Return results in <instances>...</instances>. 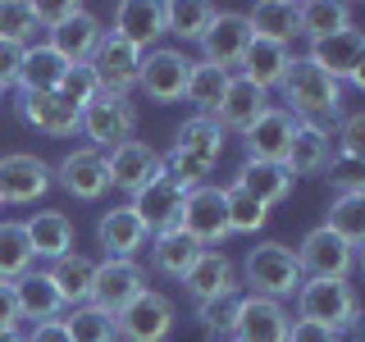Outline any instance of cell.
<instances>
[{
	"instance_id": "836d02e7",
	"label": "cell",
	"mask_w": 365,
	"mask_h": 342,
	"mask_svg": "<svg viewBox=\"0 0 365 342\" xmlns=\"http://www.w3.org/2000/svg\"><path fill=\"white\" fill-rule=\"evenodd\" d=\"M201 256V247L192 242L187 233L174 224V228H160L151 233V265L165 274V279H182V274L192 269V260Z\"/></svg>"
},
{
	"instance_id": "f907efd6",
	"label": "cell",
	"mask_w": 365,
	"mask_h": 342,
	"mask_svg": "<svg viewBox=\"0 0 365 342\" xmlns=\"http://www.w3.org/2000/svg\"><path fill=\"white\" fill-rule=\"evenodd\" d=\"M23 342H73L64 333L60 319H41V324H32V333H23Z\"/></svg>"
},
{
	"instance_id": "b9f144b4",
	"label": "cell",
	"mask_w": 365,
	"mask_h": 342,
	"mask_svg": "<svg viewBox=\"0 0 365 342\" xmlns=\"http://www.w3.org/2000/svg\"><path fill=\"white\" fill-rule=\"evenodd\" d=\"M37 37V9L28 0H0V41L32 46Z\"/></svg>"
},
{
	"instance_id": "74e56055",
	"label": "cell",
	"mask_w": 365,
	"mask_h": 342,
	"mask_svg": "<svg viewBox=\"0 0 365 342\" xmlns=\"http://www.w3.org/2000/svg\"><path fill=\"white\" fill-rule=\"evenodd\" d=\"M324 228H329V233H338L342 242L356 251L365 242V197H347V192H338V197L329 201Z\"/></svg>"
},
{
	"instance_id": "83f0119b",
	"label": "cell",
	"mask_w": 365,
	"mask_h": 342,
	"mask_svg": "<svg viewBox=\"0 0 365 342\" xmlns=\"http://www.w3.org/2000/svg\"><path fill=\"white\" fill-rule=\"evenodd\" d=\"M292 60H297V55L288 51V46L251 37L247 55H242V64H237V73H242L247 83H256L260 91H269V87H279V83H283V73L292 68Z\"/></svg>"
},
{
	"instance_id": "4316f807",
	"label": "cell",
	"mask_w": 365,
	"mask_h": 342,
	"mask_svg": "<svg viewBox=\"0 0 365 342\" xmlns=\"http://www.w3.org/2000/svg\"><path fill=\"white\" fill-rule=\"evenodd\" d=\"M64 60L51 51L46 41H32L28 51H23V64H19V96H51L55 87H60V78H64Z\"/></svg>"
},
{
	"instance_id": "f546056e",
	"label": "cell",
	"mask_w": 365,
	"mask_h": 342,
	"mask_svg": "<svg viewBox=\"0 0 365 342\" xmlns=\"http://www.w3.org/2000/svg\"><path fill=\"white\" fill-rule=\"evenodd\" d=\"M19 119L46 137H73L78 133V110L68 100H60L55 91L51 96H19Z\"/></svg>"
},
{
	"instance_id": "d6986e66",
	"label": "cell",
	"mask_w": 365,
	"mask_h": 342,
	"mask_svg": "<svg viewBox=\"0 0 365 342\" xmlns=\"http://www.w3.org/2000/svg\"><path fill=\"white\" fill-rule=\"evenodd\" d=\"M265 110H269V91L247 83L242 73H228V87H224V96H220V105H215L210 119L220 123L224 133H247Z\"/></svg>"
},
{
	"instance_id": "5b68a950",
	"label": "cell",
	"mask_w": 365,
	"mask_h": 342,
	"mask_svg": "<svg viewBox=\"0 0 365 342\" xmlns=\"http://www.w3.org/2000/svg\"><path fill=\"white\" fill-rule=\"evenodd\" d=\"M306 64H315L319 73L338 78V83H351V87H365V32L361 28H342L324 41H311L302 55Z\"/></svg>"
},
{
	"instance_id": "f35d334b",
	"label": "cell",
	"mask_w": 365,
	"mask_h": 342,
	"mask_svg": "<svg viewBox=\"0 0 365 342\" xmlns=\"http://www.w3.org/2000/svg\"><path fill=\"white\" fill-rule=\"evenodd\" d=\"M32 247H28V233H23V224L14 219H0V283H14L23 274L32 269Z\"/></svg>"
},
{
	"instance_id": "7a4b0ae2",
	"label": "cell",
	"mask_w": 365,
	"mask_h": 342,
	"mask_svg": "<svg viewBox=\"0 0 365 342\" xmlns=\"http://www.w3.org/2000/svg\"><path fill=\"white\" fill-rule=\"evenodd\" d=\"M297 319L324 324L334 333H351L361 324V301L347 279H302L297 288Z\"/></svg>"
},
{
	"instance_id": "52a82bcc",
	"label": "cell",
	"mask_w": 365,
	"mask_h": 342,
	"mask_svg": "<svg viewBox=\"0 0 365 342\" xmlns=\"http://www.w3.org/2000/svg\"><path fill=\"white\" fill-rule=\"evenodd\" d=\"M137 292H146V274H142V265H137V260H119V256L96 260L87 306H96V311H106V315H119Z\"/></svg>"
},
{
	"instance_id": "4dcf8cb0",
	"label": "cell",
	"mask_w": 365,
	"mask_h": 342,
	"mask_svg": "<svg viewBox=\"0 0 365 342\" xmlns=\"http://www.w3.org/2000/svg\"><path fill=\"white\" fill-rule=\"evenodd\" d=\"M51 283H55V292H60V301H64V311H73V306H87V296H91V274H96V260L83 256V251H68V256L60 260H51Z\"/></svg>"
},
{
	"instance_id": "681fc988",
	"label": "cell",
	"mask_w": 365,
	"mask_h": 342,
	"mask_svg": "<svg viewBox=\"0 0 365 342\" xmlns=\"http://www.w3.org/2000/svg\"><path fill=\"white\" fill-rule=\"evenodd\" d=\"M288 342H342V333H334L324 324H311V319H292Z\"/></svg>"
},
{
	"instance_id": "11a10c76",
	"label": "cell",
	"mask_w": 365,
	"mask_h": 342,
	"mask_svg": "<svg viewBox=\"0 0 365 342\" xmlns=\"http://www.w3.org/2000/svg\"><path fill=\"white\" fill-rule=\"evenodd\" d=\"M0 96H5V91H0Z\"/></svg>"
},
{
	"instance_id": "d590c367",
	"label": "cell",
	"mask_w": 365,
	"mask_h": 342,
	"mask_svg": "<svg viewBox=\"0 0 365 342\" xmlns=\"http://www.w3.org/2000/svg\"><path fill=\"white\" fill-rule=\"evenodd\" d=\"M215 19H220V5H210V0H174V5H165V32H174L178 41H201Z\"/></svg>"
},
{
	"instance_id": "cb8c5ba5",
	"label": "cell",
	"mask_w": 365,
	"mask_h": 342,
	"mask_svg": "<svg viewBox=\"0 0 365 342\" xmlns=\"http://www.w3.org/2000/svg\"><path fill=\"white\" fill-rule=\"evenodd\" d=\"M101 37H106V28H101V19L96 14H73L64 23V28H55L51 32V51L60 55L64 64H91V55H96V46H101Z\"/></svg>"
},
{
	"instance_id": "ffe728a7",
	"label": "cell",
	"mask_w": 365,
	"mask_h": 342,
	"mask_svg": "<svg viewBox=\"0 0 365 342\" xmlns=\"http://www.w3.org/2000/svg\"><path fill=\"white\" fill-rule=\"evenodd\" d=\"M114 37H123L128 46L137 51H155V41L165 37V5L160 0H123L119 9H114Z\"/></svg>"
},
{
	"instance_id": "484cf974",
	"label": "cell",
	"mask_w": 365,
	"mask_h": 342,
	"mask_svg": "<svg viewBox=\"0 0 365 342\" xmlns=\"http://www.w3.org/2000/svg\"><path fill=\"white\" fill-rule=\"evenodd\" d=\"M237 187L247 192L251 201H260L269 210V205L288 201L292 192V169L288 165H269V160H242V169H237Z\"/></svg>"
},
{
	"instance_id": "7dc6e473",
	"label": "cell",
	"mask_w": 365,
	"mask_h": 342,
	"mask_svg": "<svg viewBox=\"0 0 365 342\" xmlns=\"http://www.w3.org/2000/svg\"><path fill=\"white\" fill-rule=\"evenodd\" d=\"M32 9H37V28H51V32L64 28L73 14H83V5H78V0H60V5H32Z\"/></svg>"
},
{
	"instance_id": "277c9868",
	"label": "cell",
	"mask_w": 365,
	"mask_h": 342,
	"mask_svg": "<svg viewBox=\"0 0 365 342\" xmlns=\"http://www.w3.org/2000/svg\"><path fill=\"white\" fill-rule=\"evenodd\" d=\"M78 133L87 137V146H123L137 137V105L128 96H110V91H101L96 100H87L83 110H78Z\"/></svg>"
},
{
	"instance_id": "816d5d0a",
	"label": "cell",
	"mask_w": 365,
	"mask_h": 342,
	"mask_svg": "<svg viewBox=\"0 0 365 342\" xmlns=\"http://www.w3.org/2000/svg\"><path fill=\"white\" fill-rule=\"evenodd\" d=\"M5 328H19V301H14V288L0 283V333Z\"/></svg>"
},
{
	"instance_id": "44dd1931",
	"label": "cell",
	"mask_w": 365,
	"mask_h": 342,
	"mask_svg": "<svg viewBox=\"0 0 365 342\" xmlns=\"http://www.w3.org/2000/svg\"><path fill=\"white\" fill-rule=\"evenodd\" d=\"M146 237H151V228L142 224V214H137L128 201L106 210L101 224H96V242L106 247V256H119V260H133L137 251L146 247Z\"/></svg>"
},
{
	"instance_id": "7402d4cb",
	"label": "cell",
	"mask_w": 365,
	"mask_h": 342,
	"mask_svg": "<svg viewBox=\"0 0 365 342\" xmlns=\"http://www.w3.org/2000/svg\"><path fill=\"white\" fill-rule=\"evenodd\" d=\"M182 201H187V187H182V182H174L169 174H160L155 182H146V187L137 192L128 205L142 214V224L151 228V233H160V228H174V224H178Z\"/></svg>"
},
{
	"instance_id": "db71d44e",
	"label": "cell",
	"mask_w": 365,
	"mask_h": 342,
	"mask_svg": "<svg viewBox=\"0 0 365 342\" xmlns=\"http://www.w3.org/2000/svg\"><path fill=\"white\" fill-rule=\"evenodd\" d=\"M228 342H237V338H228Z\"/></svg>"
},
{
	"instance_id": "ba28073f",
	"label": "cell",
	"mask_w": 365,
	"mask_h": 342,
	"mask_svg": "<svg viewBox=\"0 0 365 342\" xmlns=\"http://www.w3.org/2000/svg\"><path fill=\"white\" fill-rule=\"evenodd\" d=\"M292 256H297V269H302V279H347V274L356 269V251L342 242L338 233H329L324 224L311 228Z\"/></svg>"
},
{
	"instance_id": "8d00e7d4",
	"label": "cell",
	"mask_w": 365,
	"mask_h": 342,
	"mask_svg": "<svg viewBox=\"0 0 365 342\" xmlns=\"http://www.w3.org/2000/svg\"><path fill=\"white\" fill-rule=\"evenodd\" d=\"M224 87H228V73H224V68L192 60L187 87H182V100H187L197 114H215V105H220V96H224Z\"/></svg>"
},
{
	"instance_id": "ac0fdd59",
	"label": "cell",
	"mask_w": 365,
	"mask_h": 342,
	"mask_svg": "<svg viewBox=\"0 0 365 342\" xmlns=\"http://www.w3.org/2000/svg\"><path fill=\"white\" fill-rule=\"evenodd\" d=\"M247 46H251L247 19L233 14V9H220V19H215L210 28H205V37H201V55H205L201 64H215V68H224V73H233V68L242 64Z\"/></svg>"
},
{
	"instance_id": "2e32d148",
	"label": "cell",
	"mask_w": 365,
	"mask_h": 342,
	"mask_svg": "<svg viewBox=\"0 0 365 342\" xmlns=\"http://www.w3.org/2000/svg\"><path fill=\"white\" fill-rule=\"evenodd\" d=\"M288 328H292V315L283 311V301L237 296V319H233L237 342H288Z\"/></svg>"
},
{
	"instance_id": "d4e9b609",
	"label": "cell",
	"mask_w": 365,
	"mask_h": 342,
	"mask_svg": "<svg viewBox=\"0 0 365 342\" xmlns=\"http://www.w3.org/2000/svg\"><path fill=\"white\" fill-rule=\"evenodd\" d=\"M334 133L319 128V123H297V137H292V151H288V169L292 178L297 174H329L334 169Z\"/></svg>"
},
{
	"instance_id": "6da1fadb",
	"label": "cell",
	"mask_w": 365,
	"mask_h": 342,
	"mask_svg": "<svg viewBox=\"0 0 365 342\" xmlns=\"http://www.w3.org/2000/svg\"><path fill=\"white\" fill-rule=\"evenodd\" d=\"M283 100H288V110L297 123H319V128H329L334 119H342V83L329 73H319L315 64H306L302 55L292 60V68L283 73Z\"/></svg>"
},
{
	"instance_id": "4fadbf2b",
	"label": "cell",
	"mask_w": 365,
	"mask_h": 342,
	"mask_svg": "<svg viewBox=\"0 0 365 342\" xmlns=\"http://www.w3.org/2000/svg\"><path fill=\"white\" fill-rule=\"evenodd\" d=\"M182 288H187V296L197 306H205V301H220V296H237L242 283H237L233 260H228L220 247H201V256L182 274Z\"/></svg>"
},
{
	"instance_id": "1f68e13d",
	"label": "cell",
	"mask_w": 365,
	"mask_h": 342,
	"mask_svg": "<svg viewBox=\"0 0 365 342\" xmlns=\"http://www.w3.org/2000/svg\"><path fill=\"white\" fill-rule=\"evenodd\" d=\"M242 19H247L251 37H260V41L292 46V37H297V5L292 0H260V5H251Z\"/></svg>"
},
{
	"instance_id": "d6a6232c",
	"label": "cell",
	"mask_w": 365,
	"mask_h": 342,
	"mask_svg": "<svg viewBox=\"0 0 365 342\" xmlns=\"http://www.w3.org/2000/svg\"><path fill=\"white\" fill-rule=\"evenodd\" d=\"M224 137L228 133L210 119V114H192V119L174 133V151H182V155H192V160H201V165L215 169V160L224 155Z\"/></svg>"
},
{
	"instance_id": "f5cc1de1",
	"label": "cell",
	"mask_w": 365,
	"mask_h": 342,
	"mask_svg": "<svg viewBox=\"0 0 365 342\" xmlns=\"http://www.w3.org/2000/svg\"><path fill=\"white\" fill-rule=\"evenodd\" d=\"M0 342H23V333H19V328H5V333H0Z\"/></svg>"
},
{
	"instance_id": "9c48e42d",
	"label": "cell",
	"mask_w": 365,
	"mask_h": 342,
	"mask_svg": "<svg viewBox=\"0 0 365 342\" xmlns=\"http://www.w3.org/2000/svg\"><path fill=\"white\" fill-rule=\"evenodd\" d=\"M178 228L192 237L197 247H220L228 237V205H224V187H192L187 201H182Z\"/></svg>"
},
{
	"instance_id": "f1b7e54d",
	"label": "cell",
	"mask_w": 365,
	"mask_h": 342,
	"mask_svg": "<svg viewBox=\"0 0 365 342\" xmlns=\"http://www.w3.org/2000/svg\"><path fill=\"white\" fill-rule=\"evenodd\" d=\"M9 288H14V301H19V319H32V324L60 319L64 301H60V292H55V283H51L46 269H28L23 279L9 283Z\"/></svg>"
},
{
	"instance_id": "8992f818",
	"label": "cell",
	"mask_w": 365,
	"mask_h": 342,
	"mask_svg": "<svg viewBox=\"0 0 365 342\" xmlns=\"http://www.w3.org/2000/svg\"><path fill=\"white\" fill-rule=\"evenodd\" d=\"M114 333H119V342H165L174 333V301L155 288L137 292L133 301L114 315Z\"/></svg>"
},
{
	"instance_id": "ab89813d",
	"label": "cell",
	"mask_w": 365,
	"mask_h": 342,
	"mask_svg": "<svg viewBox=\"0 0 365 342\" xmlns=\"http://www.w3.org/2000/svg\"><path fill=\"white\" fill-rule=\"evenodd\" d=\"M64 333L73 342H119V333H114V315L96 311V306H73L68 311V319H60Z\"/></svg>"
},
{
	"instance_id": "60d3db41",
	"label": "cell",
	"mask_w": 365,
	"mask_h": 342,
	"mask_svg": "<svg viewBox=\"0 0 365 342\" xmlns=\"http://www.w3.org/2000/svg\"><path fill=\"white\" fill-rule=\"evenodd\" d=\"M224 205H228V233H256V228H265V219H269L265 205L251 201L237 182L224 187Z\"/></svg>"
},
{
	"instance_id": "bcb514c9",
	"label": "cell",
	"mask_w": 365,
	"mask_h": 342,
	"mask_svg": "<svg viewBox=\"0 0 365 342\" xmlns=\"http://www.w3.org/2000/svg\"><path fill=\"white\" fill-rule=\"evenodd\" d=\"M334 187L338 192H347V197H365V174H361V165L356 160H334Z\"/></svg>"
},
{
	"instance_id": "ee69618b",
	"label": "cell",
	"mask_w": 365,
	"mask_h": 342,
	"mask_svg": "<svg viewBox=\"0 0 365 342\" xmlns=\"http://www.w3.org/2000/svg\"><path fill=\"white\" fill-rule=\"evenodd\" d=\"M197 319L205 333L215 338H233V319H237V296H220V301H205L197 306Z\"/></svg>"
},
{
	"instance_id": "e575fe53",
	"label": "cell",
	"mask_w": 365,
	"mask_h": 342,
	"mask_svg": "<svg viewBox=\"0 0 365 342\" xmlns=\"http://www.w3.org/2000/svg\"><path fill=\"white\" fill-rule=\"evenodd\" d=\"M342 28H351V9L342 0H306V5H297V37L324 41Z\"/></svg>"
},
{
	"instance_id": "7c38bea8",
	"label": "cell",
	"mask_w": 365,
	"mask_h": 342,
	"mask_svg": "<svg viewBox=\"0 0 365 342\" xmlns=\"http://www.w3.org/2000/svg\"><path fill=\"white\" fill-rule=\"evenodd\" d=\"M91 73H96L101 91H110V96H128L137 87V73H142V51L128 46L123 37H114L106 32L96 46V55H91Z\"/></svg>"
},
{
	"instance_id": "e0dca14e",
	"label": "cell",
	"mask_w": 365,
	"mask_h": 342,
	"mask_svg": "<svg viewBox=\"0 0 365 342\" xmlns=\"http://www.w3.org/2000/svg\"><path fill=\"white\" fill-rule=\"evenodd\" d=\"M292 137H297V119L283 105H269L256 123L242 133L247 142V160H269V165H288L292 151Z\"/></svg>"
},
{
	"instance_id": "8fae6325",
	"label": "cell",
	"mask_w": 365,
	"mask_h": 342,
	"mask_svg": "<svg viewBox=\"0 0 365 342\" xmlns=\"http://www.w3.org/2000/svg\"><path fill=\"white\" fill-rule=\"evenodd\" d=\"M187 68L192 60L174 46H155V51L142 55V73H137V87L146 91V100L155 105H174L182 100V87H187Z\"/></svg>"
},
{
	"instance_id": "5bb4252c",
	"label": "cell",
	"mask_w": 365,
	"mask_h": 342,
	"mask_svg": "<svg viewBox=\"0 0 365 342\" xmlns=\"http://www.w3.org/2000/svg\"><path fill=\"white\" fill-rule=\"evenodd\" d=\"M106 174L119 192H128V197H137V192L146 187V182H155L160 174H165V165H160L155 146L142 142V137H133V142L114 146V151L106 155Z\"/></svg>"
},
{
	"instance_id": "7bdbcfd3",
	"label": "cell",
	"mask_w": 365,
	"mask_h": 342,
	"mask_svg": "<svg viewBox=\"0 0 365 342\" xmlns=\"http://www.w3.org/2000/svg\"><path fill=\"white\" fill-rule=\"evenodd\" d=\"M55 96L68 100L73 110H83L87 100H96L101 96V83H96V73H91V64H68L64 78H60V87H55Z\"/></svg>"
},
{
	"instance_id": "603a6c76",
	"label": "cell",
	"mask_w": 365,
	"mask_h": 342,
	"mask_svg": "<svg viewBox=\"0 0 365 342\" xmlns=\"http://www.w3.org/2000/svg\"><path fill=\"white\" fill-rule=\"evenodd\" d=\"M23 233H28V247L32 256L41 260H60L73 251V219H68L64 210H37L32 219H23Z\"/></svg>"
},
{
	"instance_id": "c3c4849f",
	"label": "cell",
	"mask_w": 365,
	"mask_h": 342,
	"mask_svg": "<svg viewBox=\"0 0 365 342\" xmlns=\"http://www.w3.org/2000/svg\"><path fill=\"white\" fill-rule=\"evenodd\" d=\"M23 51H28V46H14V41H0V91L19 83V64H23Z\"/></svg>"
},
{
	"instance_id": "9a60e30c",
	"label": "cell",
	"mask_w": 365,
	"mask_h": 342,
	"mask_svg": "<svg viewBox=\"0 0 365 342\" xmlns=\"http://www.w3.org/2000/svg\"><path fill=\"white\" fill-rule=\"evenodd\" d=\"M51 174L60 178V187L68 192V197H78V201H101L110 192L106 155H101L96 146H73V151H68Z\"/></svg>"
},
{
	"instance_id": "f6af8a7d",
	"label": "cell",
	"mask_w": 365,
	"mask_h": 342,
	"mask_svg": "<svg viewBox=\"0 0 365 342\" xmlns=\"http://www.w3.org/2000/svg\"><path fill=\"white\" fill-rule=\"evenodd\" d=\"M338 160H365V114H342V128H338V142H334Z\"/></svg>"
},
{
	"instance_id": "3957f363",
	"label": "cell",
	"mask_w": 365,
	"mask_h": 342,
	"mask_svg": "<svg viewBox=\"0 0 365 342\" xmlns=\"http://www.w3.org/2000/svg\"><path fill=\"white\" fill-rule=\"evenodd\" d=\"M242 283L251 288V296H269V301L297 296V288H302V269H297L292 247H283V242L251 247L247 260H242Z\"/></svg>"
},
{
	"instance_id": "30bf717a",
	"label": "cell",
	"mask_w": 365,
	"mask_h": 342,
	"mask_svg": "<svg viewBox=\"0 0 365 342\" xmlns=\"http://www.w3.org/2000/svg\"><path fill=\"white\" fill-rule=\"evenodd\" d=\"M51 165L41 155H28V151H9L0 155V205H32L51 192Z\"/></svg>"
}]
</instances>
